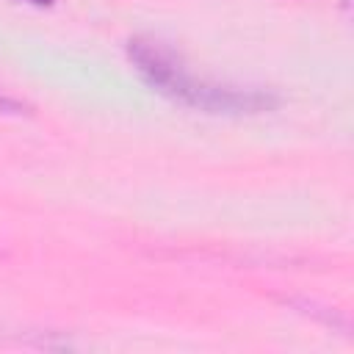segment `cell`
I'll list each match as a JSON object with an SVG mask.
<instances>
[{
  "mask_svg": "<svg viewBox=\"0 0 354 354\" xmlns=\"http://www.w3.org/2000/svg\"><path fill=\"white\" fill-rule=\"evenodd\" d=\"M130 58L136 69L147 77L149 86H155L160 94L202 108L213 113H227V111H257L268 105L263 94L254 91H238V88H224L216 86L205 77H196L166 44L152 41V39H136L130 41Z\"/></svg>",
  "mask_w": 354,
  "mask_h": 354,
  "instance_id": "1",
  "label": "cell"
},
{
  "mask_svg": "<svg viewBox=\"0 0 354 354\" xmlns=\"http://www.w3.org/2000/svg\"><path fill=\"white\" fill-rule=\"evenodd\" d=\"M19 108V102L14 100V97H8V94H0V111H17Z\"/></svg>",
  "mask_w": 354,
  "mask_h": 354,
  "instance_id": "2",
  "label": "cell"
},
{
  "mask_svg": "<svg viewBox=\"0 0 354 354\" xmlns=\"http://www.w3.org/2000/svg\"><path fill=\"white\" fill-rule=\"evenodd\" d=\"M30 3H39V6H44V3H50V0H30Z\"/></svg>",
  "mask_w": 354,
  "mask_h": 354,
  "instance_id": "3",
  "label": "cell"
}]
</instances>
